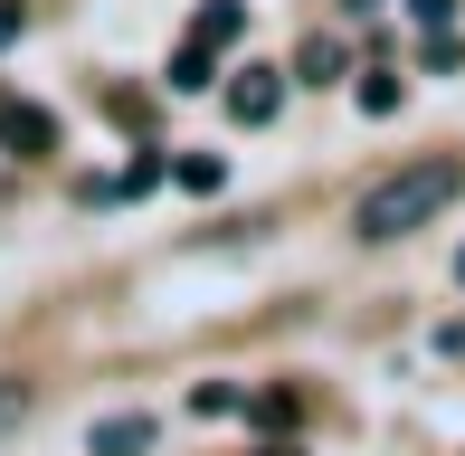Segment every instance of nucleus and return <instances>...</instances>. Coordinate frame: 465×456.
<instances>
[{"mask_svg": "<svg viewBox=\"0 0 465 456\" xmlns=\"http://www.w3.org/2000/svg\"><path fill=\"white\" fill-rule=\"evenodd\" d=\"M0 153H10V162H48L57 153V114L10 95V105H0Z\"/></svg>", "mask_w": 465, "mask_h": 456, "instance_id": "nucleus-2", "label": "nucleus"}, {"mask_svg": "<svg viewBox=\"0 0 465 456\" xmlns=\"http://www.w3.org/2000/svg\"><path fill=\"white\" fill-rule=\"evenodd\" d=\"M209 76H219V48H200V38H181V57H172V76H162V86H172V95H200Z\"/></svg>", "mask_w": 465, "mask_h": 456, "instance_id": "nucleus-6", "label": "nucleus"}, {"mask_svg": "<svg viewBox=\"0 0 465 456\" xmlns=\"http://www.w3.org/2000/svg\"><path fill=\"white\" fill-rule=\"evenodd\" d=\"M456 285H465V257H456Z\"/></svg>", "mask_w": 465, "mask_h": 456, "instance_id": "nucleus-16", "label": "nucleus"}, {"mask_svg": "<svg viewBox=\"0 0 465 456\" xmlns=\"http://www.w3.org/2000/svg\"><path fill=\"white\" fill-rule=\"evenodd\" d=\"M190 38H200V48H219V57H228V48H238V38H247V0H209V10L190 19Z\"/></svg>", "mask_w": 465, "mask_h": 456, "instance_id": "nucleus-5", "label": "nucleus"}, {"mask_svg": "<svg viewBox=\"0 0 465 456\" xmlns=\"http://www.w3.org/2000/svg\"><path fill=\"white\" fill-rule=\"evenodd\" d=\"M456 191H465V162H409V172H390V181H371L361 191V210H351V238L361 247H399L409 228H428L437 210H456Z\"/></svg>", "mask_w": 465, "mask_h": 456, "instance_id": "nucleus-1", "label": "nucleus"}, {"mask_svg": "<svg viewBox=\"0 0 465 456\" xmlns=\"http://www.w3.org/2000/svg\"><path fill=\"white\" fill-rule=\"evenodd\" d=\"M10 38H19V10H10V0H0V48H10Z\"/></svg>", "mask_w": 465, "mask_h": 456, "instance_id": "nucleus-14", "label": "nucleus"}, {"mask_svg": "<svg viewBox=\"0 0 465 456\" xmlns=\"http://www.w3.org/2000/svg\"><path fill=\"white\" fill-rule=\"evenodd\" d=\"M247 409H257V428H276V438H285L294 419H304V400H294V390H257Z\"/></svg>", "mask_w": 465, "mask_h": 456, "instance_id": "nucleus-9", "label": "nucleus"}, {"mask_svg": "<svg viewBox=\"0 0 465 456\" xmlns=\"http://www.w3.org/2000/svg\"><path fill=\"white\" fill-rule=\"evenodd\" d=\"M19 419H29V381H10V371H0V438H10Z\"/></svg>", "mask_w": 465, "mask_h": 456, "instance_id": "nucleus-11", "label": "nucleus"}, {"mask_svg": "<svg viewBox=\"0 0 465 456\" xmlns=\"http://www.w3.org/2000/svg\"><path fill=\"white\" fill-rule=\"evenodd\" d=\"M257 456H304V447H285V438H276V447H257Z\"/></svg>", "mask_w": 465, "mask_h": 456, "instance_id": "nucleus-15", "label": "nucleus"}, {"mask_svg": "<svg viewBox=\"0 0 465 456\" xmlns=\"http://www.w3.org/2000/svg\"><path fill=\"white\" fill-rule=\"evenodd\" d=\"M172 181H181V191H219L228 162H219V153H181V162H172Z\"/></svg>", "mask_w": 465, "mask_h": 456, "instance_id": "nucleus-8", "label": "nucleus"}, {"mask_svg": "<svg viewBox=\"0 0 465 456\" xmlns=\"http://www.w3.org/2000/svg\"><path fill=\"white\" fill-rule=\"evenodd\" d=\"M190 409H200V419H228V409H247V390H238V381H200V390H190Z\"/></svg>", "mask_w": 465, "mask_h": 456, "instance_id": "nucleus-10", "label": "nucleus"}, {"mask_svg": "<svg viewBox=\"0 0 465 456\" xmlns=\"http://www.w3.org/2000/svg\"><path fill=\"white\" fill-rule=\"evenodd\" d=\"M361 114H399V76H361Z\"/></svg>", "mask_w": 465, "mask_h": 456, "instance_id": "nucleus-12", "label": "nucleus"}, {"mask_svg": "<svg viewBox=\"0 0 465 456\" xmlns=\"http://www.w3.org/2000/svg\"><path fill=\"white\" fill-rule=\"evenodd\" d=\"M276 105H285V67H238L228 76V114L238 124H276Z\"/></svg>", "mask_w": 465, "mask_h": 456, "instance_id": "nucleus-3", "label": "nucleus"}, {"mask_svg": "<svg viewBox=\"0 0 465 456\" xmlns=\"http://www.w3.org/2000/svg\"><path fill=\"white\" fill-rule=\"evenodd\" d=\"M351 57H342V38H304V57H294V86H332Z\"/></svg>", "mask_w": 465, "mask_h": 456, "instance_id": "nucleus-7", "label": "nucleus"}, {"mask_svg": "<svg viewBox=\"0 0 465 456\" xmlns=\"http://www.w3.org/2000/svg\"><path fill=\"white\" fill-rule=\"evenodd\" d=\"M153 438H162V428L143 419V409H114V419L86 428V456H153Z\"/></svg>", "mask_w": 465, "mask_h": 456, "instance_id": "nucleus-4", "label": "nucleus"}, {"mask_svg": "<svg viewBox=\"0 0 465 456\" xmlns=\"http://www.w3.org/2000/svg\"><path fill=\"white\" fill-rule=\"evenodd\" d=\"M409 10L428 19V29H447V19H456V0H409Z\"/></svg>", "mask_w": 465, "mask_h": 456, "instance_id": "nucleus-13", "label": "nucleus"}]
</instances>
